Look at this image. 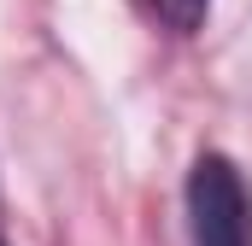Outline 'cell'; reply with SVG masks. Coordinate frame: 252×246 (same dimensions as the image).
<instances>
[{
  "label": "cell",
  "mask_w": 252,
  "mask_h": 246,
  "mask_svg": "<svg viewBox=\"0 0 252 246\" xmlns=\"http://www.w3.org/2000/svg\"><path fill=\"white\" fill-rule=\"evenodd\" d=\"M188 229L193 246H252V193L235 158L199 153L188 170Z\"/></svg>",
  "instance_id": "6da1fadb"
},
{
  "label": "cell",
  "mask_w": 252,
  "mask_h": 246,
  "mask_svg": "<svg viewBox=\"0 0 252 246\" xmlns=\"http://www.w3.org/2000/svg\"><path fill=\"white\" fill-rule=\"evenodd\" d=\"M153 12H158L170 30H182V35H188V30H199V24H205L211 0H153Z\"/></svg>",
  "instance_id": "7a4b0ae2"
}]
</instances>
